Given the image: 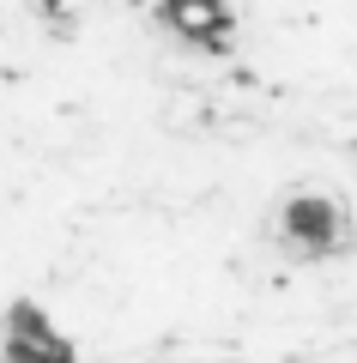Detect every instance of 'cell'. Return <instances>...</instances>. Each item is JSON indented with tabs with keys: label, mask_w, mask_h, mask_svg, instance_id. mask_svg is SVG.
I'll return each instance as SVG.
<instances>
[{
	"label": "cell",
	"mask_w": 357,
	"mask_h": 363,
	"mask_svg": "<svg viewBox=\"0 0 357 363\" xmlns=\"http://www.w3.org/2000/svg\"><path fill=\"white\" fill-rule=\"evenodd\" d=\"M0 363H73V345H67L43 315L18 309L13 321H6V339H0Z\"/></svg>",
	"instance_id": "cell-1"
},
{
	"label": "cell",
	"mask_w": 357,
	"mask_h": 363,
	"mask_svg": "<svg viewBox=\"0 0 357 363\" xmlns=\"http://www.w3.org/2000/svg\"><path fill=\"white\" fill-rule=\"evenodd\" d=\"M164 25L176 30L182 43H200V49H218L230 30L224 0H164Z\"/></svg>",
	"instance_id": "cell-2"
},
{
	"label": "cell",
	"mask_w": 357,
	"mask_h": 363,
	"mask_svg": "<svg viewBox=\"0 0 357 363\" xmlns=\"http://www.w3.org/2000/svg\"><path fill=\"white\" fill-rule=\"evenodd\" d=\"M285 236H291L303 255H327V248L345 236L339 206H327V200H297V206L285 212Z\"/></svg>",
	"instance_id": "cell-3"
}]
</instances>
